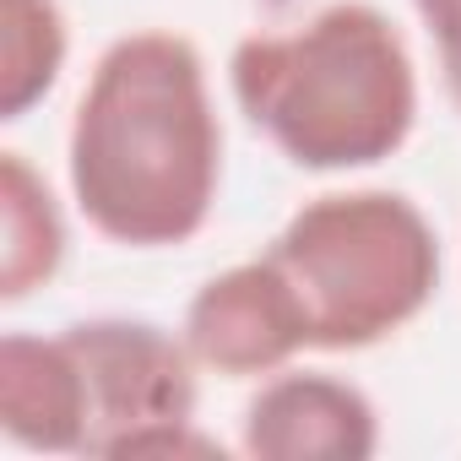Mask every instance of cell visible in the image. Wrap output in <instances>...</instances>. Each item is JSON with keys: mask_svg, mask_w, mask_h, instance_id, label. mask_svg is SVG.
<instances>
[{"mask_svg": "<svg viewBox=\"0 0 461 461\" xmlns=\"http://www.w3.org/2000/svg\"><path fill=\"white\" fill-rule=\"evenodd\" d=\"M66 185L93 234L125 250H174L212 222L222 120L185 33L136 28L93 60L66 131Z\"/></svg>", "mask_w": 461, "mask_h": 461, "instance_id": "obj_1", "label": "cell"}, {"mask_svg": "<svg viewBox=\"0 0 461 461\" xmlns=\"http://www.w3.org/2000/svg\"><path fill=\"white\" fill-rule=\"evenodd\" d=\"M240 114L310 174H353L396 158L418 131V60L375 0H331L315 17L245 33L228 55Z\"/></svg>", "mask_w": 461, "mask_h": 461, "instance_id": "obj_2", "label": "cell"}, {"mask_svg": "<svg viewBox=\"0 0 461 461\" xmlns=\"http://www.w3.org/2000/svg\"><path fill=\"white\" fill-rule=\"evenodd\" d=\"M304 299L315 353H364L407 331L439 294V234L402 190H326L267 245Z\"/></svg>", "mask_w": 461, "mask_h": 461, "instance_id": "obj_3", "label": "cell"}, {"mask_svg": "<svg viewBox=\"0 0 461 461\" xmlns=\"http://www.w3.org/2000/svg\"><path fill=\"white\" fill-rule=\"evenodd\" d=\"M87 385V456L131 461L136 439L190 423L201 407V364L185 331L141 315H93L60 326Z\"/></svg>", "mask_w": 461, "mask_h": 461, "instance_id": "obj_4", "label": "cell"}, {"mask_svg": "<svg viewBox=\"0 0 461 461\" xmlns=\"http://www.w3.org/2000/svg\"><path fill=\"white\" fill-rule=\"evenodd\" d=\"M179 331L195 364L222 380H267L288 369L299 353H315L304 299L272 250L206 277L190 294Z\"/></svg>", "mask_w": 461, "mask_h": 461, "instance_id": "obj_5", "label": "cell"}, {"mask_svg": "<svg viewBox=\"0 0 461 461\" xmlns=\"http://www.w3.org/2000/svg\"><path fill=\"white\" fill-rule=\"evenodd\" d=\"M240 450L250 461H369L380 450V412L364 385L288 364L245 402Z\"/></svg>", "mask_w": 461, "mask_h": 461, "instance_id": "obj_6", "label": "cell"}, {"mask_svg": "<svg viewBox=\"0 0 461 461\" xmlns=\"http://www.w3.org/2000/svg\"><path fill=\"white\" fill-rule=\"evenodd\" d=\"M0 429L33 456H87V385L66 331L0 337Z\"/></svg>", "mask_w": 461, "mask_h": 461, "instance_id": "obj_7", "label": "cell"}, {"mask_svg": "<svg viewBox=\"0 0 461 461\" xmlns=\"http://www.w3.org/2000/svg\"><path fill=\"white\" fill-rule=\"evenodd\" d=\"M71 228L55 185L28 152H0V304H23L66 267Z\"/></svg>", "mask_w": 461, "mask_h": 461, "instance_id": "obj_8", "label": "cell"}, {"mask_svg": "<svg viewBox=\"0 0 461 461\" xmlns=\"http://www.w3.org/2000/svg\"><path fill=\"white\" fill-rule=\"evenodd\" d=\"M71 55L60 0H0V120L33 114Z\"/></svg>", "mask_w": 461, "mask_h": 461, "instance_id": "obj_9", "label": "cell"}, {"mask_svg": "<svg viewBox=\"0 0 461 461\" xmlns=\"http://www.w3.org/2000/svg\"><path fill=\"white\" fill-rule=\"evenodd\" d=\"M412 6L439 50V66H456L461 60V0H412Z\"/></svg>", "mask_w": 461, "mask_h": 461, "instance_id": "obj_10", "label": "cell"}, {"mask_svg": "<svg viewBox=\"0 0 461 461\" xmlns=\"http://www.w3.org/2000/svg\"><path fill=\"white\" fill-rule=\"evenodd\" d=\"M439 77H445V93H450V104L461 109V60H456V66H439Z\"/></svg>", "mask_w": 461, "mask_h": 461, "instance_id": "obj_11", "label": "cell"}]
</instances>
